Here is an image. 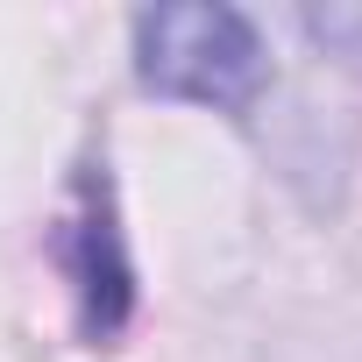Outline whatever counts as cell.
<instances>
[{
  "label": "cell",
  "instance_id": "cell-1",
  "mask_svg": "<svg viewBox=\"0 0 362 362\" xmlns=\"http://www.w3.org/2000/svg\"><path fill=\"white\" fill-rule=\"evenodd\" d=\"M135 86L156 100L214 107L228 121H249L270 86V43L242 8L221 0H177V8H142L128 22Z\"/></svg>",
  "mask_w": 362,
  "mask_h": 362
},
{
  "label": "cell",
  "instance_id": "cell-2",
  "mask_svg": "<svg viewBox=\"0 0 362 362\" xmlns=\"http://www.w3.org/2000/svg\"><path fill=\"white\" fill-rule=\"evenodd\" d=\"M57 263H64L71 298H78V334L93 348L121 341L128 320H135V263H128V235H121L107 163L78 170V192H71V214H64V235H57Z\"/></svg>",
  "mask_w": 362,
  "mask_h": 362
},
{
  "label": "cell",
  "instance_id": "cell-3",
  "mask_svg": "<svg viewBox=\"0 0 362 362\" xmlns=\"http://www.w3.org/2000/svg\"><path fill=\"white\" fill-rule=\"evenodd\" d=\"M298 29H305L327 57H341V64L362 71V8H305Z\"/></svg>",
  "mask_w": 362,
  "mask_h": 362
}]
</instances>
